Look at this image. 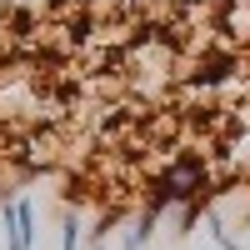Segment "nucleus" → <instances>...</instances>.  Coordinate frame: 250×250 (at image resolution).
Masks as SVG:
<instances>
[{"label": "nucleus", "mask_w": 250, "mask_h": 250, "mask_svg": "<svg viewBox=\"0 0 250 250\" xmlns=\"http://www.w3.org/2000/svg\"><path fill=\"white\" fill-rule=\"evenodd\" d=\"M60 250H80V210L60 215Z\"/></svg>", "instance_id": "f03ea898"}, {"label": "nucleus", "mask_w": 250, "mask_h": 250, "mask_svg": "<svg viewBox=\"0 0 250 250\" xmlns=\"http://www.w3.org/2000/svg\"><path fill=\"white\" fill-rule=\"evenodd\" d=\"M200 215H205V225H210V240H215V250H245V240H235V235H230V225L220 220V210H210V205H205Z\"/></svg>", "instance_id": "f257e3e1"}, {"label": "nucleus", "mask_w": 250, "mask_h": 250, "mask_svg": "<svg viewBox=\"0 0 250 250\" xmlns=\"http://www.w3.org/2000/svg\"><path fill=\"white\" fill-rule=\"evenodd\" d=\"M90 250H110V245H105V235H95V245H90Z\"/></svg>", "instance_id": "7ed1b4c3"}]
</instances>
